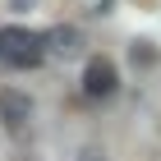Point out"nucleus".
I'll return each instance as SVG.
<instances>
[{
  "instance_id": "nucleus-3",
  "label": "nucleus",
  "mask_w": 161,
  "mask_h": 161,
  "mask_svg": "<svg viewBox=\"0 0 161 161\" xmlns=\"http://www.w3.org/2000/svg\"><path fill=\"white\" fill-rule=\"evenodd\" d=\"M115 87H120V69H115V60H106V55H92L83 69V92L92 101H106L115 97Z\"/></svg>"
},
{
  "instance_id": "nucleus-1",
  "label": "nucleus",
  "mask_w": 161,
  "mask_h": 161,
  "mask_svg": "<svg viewBox=\"0 0 161 161\" xmlns=\"http://www.w3.org/2000/svg\"><path fill=\"white\" fill-rule=\"evenodd\" d=\"M0 60L14 69H37L46 60V37L28 28H0Z\"/></svg>"
},
{
  "instance_id": "nucleus-2",
  "label": "nucleus",
  "mask_w": 161,
  "mask_h": 161,
  "mask_svg": "<svg viewBox=\"0 0 161 161\" xmlns=\"http://www.w3.org/2000/svg\"><path fill=\"white\" fill-rule=\"evenodd\" d=\"M0 124H5V134L23 138L32 124V97L19 87H0Z\"/></svg>"
},
{
  "instance_id": "nucleus-4",
  "label": "nucleus",
  "mask_w": 161,
  "mask_h": 161,
  "mask_svg": "<svg viewBox=\"0 0 161 161\" xmlns=\"http://www.w3.org/2000/svg\"><path fill=\"white\" fill-rule=\"evenodd\" d=\"M46 37V55L55 51V55H64V60H74L78 51H83V32L78 28H51V32H42Z\"/></svg>"
}]
</instances>
